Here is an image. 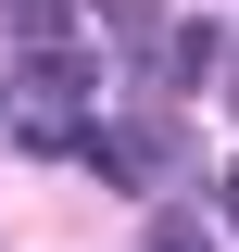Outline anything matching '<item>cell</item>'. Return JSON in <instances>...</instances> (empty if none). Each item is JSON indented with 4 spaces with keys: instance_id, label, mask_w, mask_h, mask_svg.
I'll return each instance as SVG.
<instances>
[{
    "instance_id": "1",
    "label": "cell",
    "mask_w": 239,
    "mask_h": 252,
    "mask_svg": "<svg viewBox=\"0 0 239 252\" xmlns=\"http://www.w3.org/2000/svg\"><path fill=\"white\" fill-rule=\"evenodd\" d=\"M76 152L101 164L114 189H151V164H164V139H126V126H76Z\"/></svg>"
},
{
    "instance_id": "2",
    "label": "cell",
    "mask_w": 239,
    "mask_h": 252,
    "mask_svg": "<svg viewBox=\"0 0 239 252\" xmlns=\"http://www.w3.org/2000/svg\"><path fill=\"white\" fill-rule=\"evenodd\" d=\"M89 101V63L76 51H26V114H76Z\"/></svg>"
},
{
    "instance_id": "3",
    "label": "cell",
    "mask_w": 239,
    "mask_h": 252,
    "mask_svg": "<svg viewBox=\"0 0 239 252\" xmlns=\"http://www.w3.org/2000/svg\"><path fill=\"white\" fill-rule=\"evenodd\" d=\"M214 63H227V26H177L164 38V76H177V89H202Z\"/></svg>"
},
{
    "instance_id": "4",
    "label": "cell",
    "mask_w": 239,
    "mask_h": 252,
    "mask_svg": "<svg viewBox=\"0 0 239 252\" xmlns=\"http://www.w3.org/2000/svg\"><path fill=\"white\" fill-rule=\"evenodd\" d=\"M0 139H13V152H26V164H63V152H76V114H13V126H0Z\"/></svg>"
},
{
    "instance_id": "5",
    "label": "cell",
    "mask_w": 239,
    "mask_h": 252,
    "mask_svg": "<svg viewBox=\"0 0 239 252\" xmlns=\"http://www.w3.org/2000/svg\"><path fill=\"white\" fill-rule=\"evenodd\" d=\"M0 13H13L26 51H63V13H76V0H0Z\"/></svg>"
},
{
    "instance_id": "6",
    "label": "cell",
    "mask_w": 239,
    "mask_h": 252,
    "mask_svg": "<svg viewBox=\"0 0 239 252\" xmlns=\"http://www.w3.org/2000/svg\"><path fill=\"white\" fill-rule=\"evenodd\" d=\"M151 252H214V227H202V215H164V227H151Z\"/></svg>"
},
{
    "instance_id": "7",
    "label": "cell",
    "mask_w": 239,
    "mask_h": 252,
    "mask_svg": "<svg viewBox=\"0 0 239 252\" xmlns=\"http://www.w3.org/2000/svg\"><path fill=\"white\" fill-rule=\"evenodd\" d=\"M101 13H114V26H164V0H101Z\"/></svg>"
},
{
    "instance_id": "8",
    "label": "cell",
    "mask_w": 239,
    "mask_h": 252,
    "mask_svg": "<svg viewBox=\"0 0 239 252\" xmlns=\"http://www.w3.org/2000/svg\"><path fill=\"white\" fill-rule=\"evenodd\" d=\"M227 227H239V164H227Z\"/></svg>"
}]
</instances>
